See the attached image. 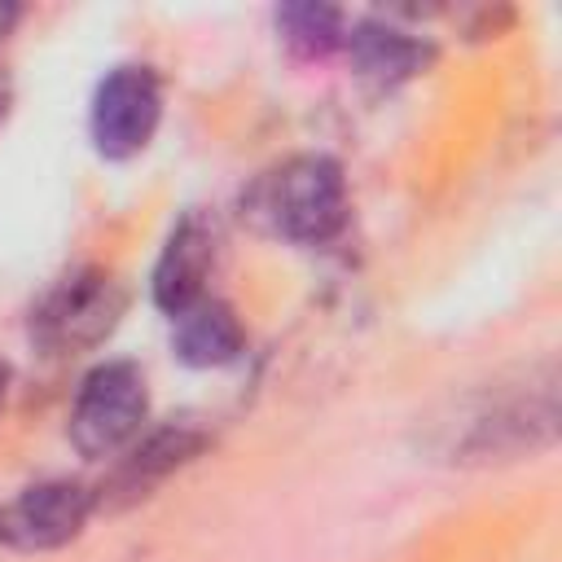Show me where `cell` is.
I'll return each instance as SVG.
<instances>
[{
  "instance_id": "obj_1",
  "label": "cell",
  "mask_w": 562,
  "mask_h": 562,
  "mask_svg": "<svg viewBox=\"0 0 562 562\" xmlns=\"http://www.w3.org/2000/svg\"><path fill=\"white\" fill-rule=\"evenodd\" d=\"M241 215L290 246H325L347 228V176L329 154H294L250 180Z\"/></svg>"
},
{
  "instance_id": "obj_2",
  "label": "cell",
  "mask_w": 562,
  "mask_h": 562,
  "mask_svg": "<svg viewBox=\"0 0 562 562\" xmlns=\"http://www.w3.org/2000/svg\"><path fill=\"white\" fill-rule=\"evenodd\" d=\"M127 312V290L110 268L83 263L57 277L26 316V338L44 356H79L101 347Z\"/></svg>"
},
{
  "instance_id": "obj_3",
  "label": "cell",
  "mask_w": 562,
  "mask_h": 562,
  "mask_svg": "<svg viewBox=\"0 0 562 562\" xmlns=\"http://www.w3.org/2000/svg\"><path fill=\"white\" fill-rule=\"evenodd\" d=\"M553 430H558V395H553V373L544 369L540 382L496 386L492 395H479L465 422H457V439L448 443V452L452 461H505L553 443Z\"/></svg>"
},
{
  "instance_id": "obj_4",
  "label": "cell",
  "mask_w": 562,
  "mask_h": 562,
  "mask_svg": "<svg viewBox=\"0 0 562 562\" xmlns=\"http://www.w3.org/2000/svg\"><path fill=\"white\" fill-rule=\"evenodd\" d=\"M149 422V382L140 364L132 360H101L97 369L83 373L70 417H66V439L79 457L105 461L119 457Z\"/></svg>"
},
{
  "instance_id": "obj_5",
  "label": "cell",
  "mask_w": 562,
  "mask_h": 562,
  "mask_svg": "<svg viewBox=\"0 0 562 562\" xmlns=\"http://www.w3.org/2000/svg\"><path fill=\"white\" fill-rule=\"evenodd\" d=\"M162 123V83L154 66L123 61L101 75L88 105V136L105 162H127L149 149Z\"/></svg>"
},
{
  "instance_id": "obj_6",
  "label": "cell",
  "mask_w": 562,
  "mask_h": 562,
  "mask_svg": "<svg viewBox=\"0 0 562 562\" xmlns=\"http://www.w3.org/2000/svg\"><path fill=\"white\" fill-rule=\"evenodd\" d=\"M97 514V487L79 479H44L0 505V544L18 553H48L70 544Z\"/></svg>"
},
{
  "instance_id": "obj_7",
  "label": "cell",
  "mask_w": 562,
  "mask_h": 562,
  "mask_svg": "<svg viewBox=\"0 0 562 562\" xmlns=\"http://www.w3.org/2000/svg\"><path fill=\"white\" fill-rule=\"evenodd\" d=\"M215 255H220V233L215 224L202 215V211H189L176 220V228L167 233L158 259H154V272H149V294H154V307L176 316L184 312L189 303H198L211 281V268H215Z\"/></svg>"
},
{
  "instance_id": "obj_8",
  "label": "cell",
  "mask_w": 562,
  "mask_h": 562,
  "mask_svg": "<svg viewBox=\"0 0 562 562\" xmlns=\"http://www.w3.org/2000/svg\"><path fill=\"white\" fill-rule=\"evenodd\" d=\"M202 448H206V435L189 422H167V426L136 435L123 448L110 483L97 487V505H132V501L149 496L167 474L184 470Z\"/></svg>"
},
{
  "instance_id": "obj_9",
  "label": "cell",
  "mask_w": 562,
  "mask_h": 562,
  "mask_svg": "<svg viewBox=\"0 0 562 562\" xmlns=\"http://www.w3.org/2000/svg\"><path fill=\"white\" fill-rule=\"evenodd\" d=\"M342 53L351 57V70L378 88V92H391L400 83H408L413 75H422L435 57L430 40H422L417 31L408 26H395V22H382V18H364V22H351L347 40H342Z\"/></svg>"
},
{
  "instance_id": "obj_10",
  "label": "cell",
  "mask_w": 562,
  "mask_h": 562,
  "mask_svg": "<svg viewBox=\"0 0 562 562\" xmlns=\"http://www.w3.org/2000/svg\"><path fill=\"white\" fill-rule=\"evenodd\" d=\"M171 351L189 369H224L246 351V329L220 294H202L171 316Z\"/></svg>"
},
{
  "instance_id": "obj_11",
  "label": "cell",
  "mask_w": 562,
  "mask_h": 562,
  "mask_svg": "<svg viewBox=\"0 0 562 562\" xmlns=\"http://www.w3.org/2000/svg\"><path fill=\"white\" fill-rule=\"evenodd\" d=\"M277 35L294 57H329L347 40V18L334 4H281L277 9Z\"/></svg>"
},
{
  "instance_id": "obj_12",
  "label": "cell",
  "mask_w": 562,
  "mask_h": 562,
  "mask_svg": "<svg viewBox=\"0 0 562 562\" xmlns=\"http://www.w3.org/2000/svg\"><path fill=\"white\" fill-rule=\"evenodd\" d=\"M18 18H22V9H18V4H0V44H4L9 35H13Z\"/></svg>"
},
{
  "instance_id": "obj_13",
  "label": "cell",
  "mask_w": 562,
  "mask_h": 562,
  "mask_svg": "<svg viewBox=\"0 0 562 562\" xmlns=\"http://www.w3.org/2000/svg\"><path fill=\"white\" fill-rule=\"evenodd\" d=\"M9 386H13V369H9V360L0 356V413H4V400H9Z\"/></svg>"
},
{
  "instance_id": "obj_14",
  "label": "cell",
  "mask_w": 562,
  "mask_h": 562,
  "mask_svg": "<svg viewBox=\"0 0 562 562\" xmlns=\"http://www.w3.org/2000/svg\"><path fill=\"white\" fill-rule=\"evenodd\" d=\"M9 101H13V88H9V79L0 75V119L9 114Z\"/></svg>"
}]
</instances>
